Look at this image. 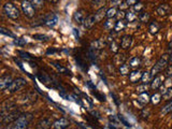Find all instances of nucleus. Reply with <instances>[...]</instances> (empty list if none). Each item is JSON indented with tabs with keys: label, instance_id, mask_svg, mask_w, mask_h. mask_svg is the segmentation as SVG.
<instances>
[{
	"label": "nucleus",
	"instance_id": "obj_1",
	"mask_svg": "<svg viewBox=\"0 0 172 129\" xmlns=\"http://www.w3.org/2000/svg\"><path fill=\"white\" fill-rule=\"evenodd\" d=\"M169 62H170L169 54H164V55H161L159 60L156 62L155 66H154V67L152 68V70H150V74H152V76H155V75H157L159 72H161L164 69H167Z\"/></svg>",
	"mask_w": 172,
	"mask_h": 129
},
{
	"label": "nucleus",
	"instance_id": "obj_2",
	"mask_svg": "<svg viewBox=\"0 0 172 129\" xmlns=\"http://www.w3.org/2000/svg\"><path fill=\"white\" fill-rule=\"evenodd\" d=\"M32 119V115L31 114H22L17 121L14 123V125L12 126V129H26L29 125L30 121Z\"/></svg>",
	"mask_w": 172,
	"mask_h": 129
},
{
	"label": "nucleus",
	"instance_id": "obj_3",
	"mask_svg": "<svg viewBox=\"0 0 172 129\" xmlns=\"http://www.w3.org/2000/svg\"><path fill=\"white\" fill-rule=\"evenodd\" d=\"M3 12L9 19H17L19 17V11L12 2H7L3 4Z\"/></svg>",
	"mask_w": 172,
	"mask_h": 129
},
{
	"label": "nucleus",
	"instance_id": "obj_4",
	"mask_svg": "<svg viewBox=\"0 0 172 129\" xmlns=\"http://www.w3.org/2000/svg\"><path fill=\"white\" fill-rule=\"evenodd\" d=\"M27 84V81L24 78H17L15 80H13V82L10 84V86L8 87L9 93H16V91L21 90L22 88H24Z\"/></svg>",
	"mask_w": 172,
	"mask_h": 129
},
{
	"label": "nucleus",
	"instance_id": "obj_5",
	"mask_svg": "<svg viewBox=\"0 0 172 129\" xmlns=\"http://www.w3.org/2000/svg\"><path fill=\"white\" fill-rule=\"evenodd\" d=\"M17 110L16 109V103L12 100H5L1 105V117L4 115H7L8 113L12 112V111Z\"/></svg>",
	"mask_w": 172,
	"mask_h": 129
},
{
	"label": "nucleus",
	"instance_id": "obj_6",
	"mask_svg": "<svg viewBox=\"0 0 172 129\" xmlns=\"http://www.w3.org/2000/svg\"><path fill=\"white\" fill-rule=\"evenodd\" d=\"M22 10H23V13L27 16V17H33L35 16V7L31 4L30 1L28 0H24L23 2H22Z\"/></svg>",
	"mask_w": 172,
	"mask_h": 129
},
{
	"label": "nucleus",
	"instance_id": "obj_7",
	"mask_svg": "<svg viewBox=\"0 0 172 129\" xmlns=\"http://www.w3.org/2000/svg\"><path fill=\"white\" fill-rule=\"evenodd\" d=\"M21 112L19 110H15V111H12V112L8 113L7 115L2 116L1 117V122L3 124H11L12 122H16L17 121V118L21 116Z\"/></svg>",
	"mask_w": 172,
	"mask_h": 129
},
{
	"label": "nucleus",
	"instance_id": "obj_8",
	"mask_svg": "<svg viewBox=\"0 0 172 129\" xmlns=\"http://www.w3.org/2000/svg\"><path fill=\"white\" fill-rule=\"evenodd\" d=\"M70 125L69 121H68L67 118L64 117H62L59 118V119H56V121L53 123V128L54 129H66L68 128Z\"/></svg>",
	"mask_w": 172,
	"mask_h": 129
},
{
	"label": "nucleus",
	"instance_id": "obj_9",
	"mask_svg": "<svg viewBox=\"0 0 172 129\" xmlns=\"http://www.w3.org/2000/svg\"><path fill=\"white\" fill-rule=\"evenodd\" d=\"M12 82H13V80H12V76L10 74L2 75L1 79H0V88H1V90L8 89V87L10 86V84Z\"/></svg>",
	"mask_w": 172,
	"mask_h": 129
},
{
	"label": "nucleus",
	"instance_id": "obj_10",
	"mask_svg": "<svg viewBox=\"0 0 172 129\" xmlns=\"http://www.w3.org/2000/svg\"><path fill=\"white\" fill-rule=\"evenodd\" d=\"M73 21L78 25L83 24L84 21H85V12H84L83 9H80V10L75 11L74 14H73Z\"/></svg>",
	"mask_w": 172,
	"mask_h": 129
},
{
	"label": "nucleus",
	"instance_id": "obj_11",
	"mask_svg": "<svg viewBox=\"0 0 172 129\" xmlns=\"http://www.w3.org/2000/svg\"><path fill=\"white\" fill-rule=\"evenodd\" d=\"M57 15L54 13H48L47 15L45 16V19H44V24L48 27H54L55 25L57 24Z\"/></svg>",
	"mask_w": 172,
	"mask_h": 129
},
{
	"label": "nucleus",
	"instance_id": "obj_12",
	"mask_svg": "<svg viewBox=\"0 0 172 129\" xmlns=\"http://www.w3.org/2000/svg\"><path fill=\"white\" fill-rule=\"evenodd\" d=\"M156 12H157V14H158L159 16H167L169 15L170 12H171V8H170L169 4L162 3V4H160L158 8H157Z\"/></svg>",
	"mask_w": 172,
	"mask_h": 129
},
{
	"label": "nucleus",
	"instance_id": "obj_13",
	"mask_svg": "<svg viewBox=\"0 0 172 129\" xmlns=\"http://www.w3.org/2000/svg\"><path fill=\"white\" fill-rule=\"evenodd\" d=\"M142 73L140 70H137L134 69L132 70V71H130V73H129V81L131 82V83H138L140 80H141V78H142Z\"/></svg>",
	"mask_w": 172,
	"mask_h": 129
},
{
	"label": "nucleus",
	"instance_id": "obj_14",
	"mask_svg": "<svg viewBox=\"0 0 172 129\" xmlns=\"http://www.w3.org/2000/svg\"><path fill=\"white\" fill-rule=\"evenodd\" d=\"M132 43V36L130 35H125L122 37L121 39V47L124 48V50H127L131 46Z\"/></svg>",
	"mask_w": 172,
	"mask_h": 129
},
{
	"label": "nucleus",
	"instance_id": "obj_15",
	"mask_svg": "<svg viewBox=\"0 0 172 129\" xmlns=\"http://www.w3.org/2000/svg\"><path fill=\"white\" fill-rule=\"evenodd\" d=\"M95 23H97L96 19H95V15H88L85 19V21H84L83 26L85 29H91L94 27Z\"/></svg>",
	"mask_w": 172,
	"mask_h": 129
},
{
	"label": "nucleus",
	"instance_id": "obj_16",
	"mask_svg": "<svg viewBox=\"0 0 172 129\" xmlns=\"http://www.w3.org/2000/svg\"><path fill=\"white\" fill-rule=\"evenodd\" d=\"M113 62H114L115 66H122L126 62V55L123 53H116L114 58H113Z\"/></svg>",
	"mask_w": 172,
	"mask_h": 129
},
{
	"label": "nucleus",
	"instance_id": "obj_17",
	"mask_svg": "<svg viewBox=\"0 0 172 129\" xmlns=\"http://www.w3.org/2000/svg\"><path fill=\"white\" fill-rule=\"evenodd\" d=\"M162 81H164V76L162 75H158L153 79V81L150 82V87L153 89H158L162 85Z\"/></svg>",
	"mask_w": 172,
	"mask_h": 129
},
{
	"label": "nucleus",
	"instance_id": "obj_18",
	"mask_svg": "<svg viewBox=\"0 0 172 129\" xmlns=\"http://www.w3.org/2000/svg\"><path fill=\"white\" fill-rule=\"evenodd\" d=\"M52 127V121L50 118H43L37 125V129H50Z\"/></svg>",
	"mask_w": 172,
	"mask_h": 129
},
{
	"label": "nucleus",
	"instance_id": "obj_19",
	"mask_svg": "<svg viewBox=\"0 0 172 129\" xmlns=\"http://www.w3.org/2000/svg\"><path fill=\"white\" fill-rule=\"evenodd\" d=\"M107 11L108 9L105 8H101L99 10H97V12L95 13V19H96V22H101L102 19H105V16H107Z\"/></svg>",
	"mask_w": 172,
	"mask_h": 129
},
{
	"label": "nucleus",
	"instance_id": "obj_20",
	"mask_svg": "<svg viewBox=\"0 0 172 129\" xmlns=\"http://www.w3.org/2000/svg\"><path fill=\"white\" fill-rule=\"evenodd\" d=\"M138 101L140 103H142V105H148V102L150 101V96L148 94V91H145V93H142V94H140L138 96Z\"/></svg>",
	"mask_w": 172,
	"mask_h": 129
},
{
	"label": "nucleus",
	"instance_id": "obj_21",
	"mask_svg": "<svg viewBox=\"0 0 172 129\" xmlns=\"http://www.w3.org/2000/svg\"><path fill=\"white\" fill-rule=\"evenodd\" d=\"M159 30H160V26H159L158 23H156V22L150 23V25H148V31H150V35H156Z\"/></svg>",
	"mask_w": 172,
	"mask_h": 129
},
{
	"label": "nucleus",
	"instance_id": "obj_22",
	"mask_svg": "<svg viewBox=\"0 0 172 129\" xmlns=\"http://www.w3.org/2000/svg\"><path fill=\"white\" fill-rule=\"evenodd\" d=\"M105 42L102 39H99V40L93 41L91 42V48H95V50H101V48H105Z\"/></svg>",
	"mask_w": 172,
	"mask_h": 129
},
{
	"label": "nucleus",
	"instance_id": "obj_23",
	"mask_svg": "<svg viewBox=\"0 0 172 129\" xmlns=\"http://www.w3.org/2000/svg\"><path fill=\"white\" fill-rule=\"evenodd\" d=\"M105 4H107V0H93L91 1V7L95 9H101L105 8Z\"/></svg>",
	"mask_w": 172,
	"mask_h": 129
},
{
	"label": "nucleus",
	"instance_id": "obj_24",
	"mask_svg": "<svg viewBox=\"0 0 172 129\" xmlns=\"http://www.w3.org/2000/svg\"><path fill=\"white\" fill-rule=\"evenodd\" d=\"M127 26V22H125L124 19H121V21H117L116 22V25L114 27V30L115 32H119V31H123Z\"/></svg>",
	"mask_w": 172,
	"mask_h": 129
},
{
	"label": "nucleus",
	"instance_id": "obj_25",
	"mask_svg": "<svg viewBox=\"0 0 172 129\" xmlns=\"http://www.w3.org/2000/svg\"><path fill=\"white\" fill-rule=\"evenodd\" d=\"M130 64H124L122 66H119V69H118V72L121 73L122 75H127L130 73Z\"/></svg>",
	"mask_w": 172,
	"mask_h": 129
},
{
	"label": "nucleus",
	"instance_id": "obj_26",
	"mask_svg": "<svg viewBox=\"0 0 172 129\" xmlns=\"http://www.w3.org/2000/svg\"><path fill=\"white\" fill-rule=\"evenodd\" d=\"M116 25V22L114 21V19H108L107 21L105 22V28L107 30H112L114 29V27H115Z\"/></svg>",
	"mask_w": 172,
	"mask_h": 129
},
{
	"label": "nucleus",
	"instance_id": "obj_27",
	"mask_svg": "<svg viewBox=\"0 0 172 129\" xmlns=\"http://www.w3.org/2000/svg\"><path fill=\"white\" fill-rule=\"evenodd\" d=\"M129 64H130V67H131V68L137 69L140 64H141V58H140V57H138V56L132 57V58L130 59V62H129Z\"/></svg>",
	"mask_w": 172,
	"mask_h": 129
},
{
	"label": "nucleus",
	"instance_id": "obj_28",
	"mask_svg": "<svg viewBox=\"0 0 172 129\" xmlns=\"http://www.w3.org/2000/svg\"><path fill=\"white\" fill-rule=\"evenodd\" d=\"M139 19L140 22H142V23H148V21H150V14H148L146 11L143 10L142 12H140Z\"/></svg>",
	"mask_w": 172,
	"mask_h": 129
},
{
	"label": "nucleus",
	"instance_id": "obj_29",
	"mask_svg": "<svg viewBox=\"0 0 172 129\" xmlns=\"http://www.w3.org/2000/svg\"><path fill=\"white\" fill-rule=\"evenodd\" d=\"M150 79H152V74H150V71H144L142 73V78H141V81H142L144 84H148L150 82Z\"/></svg>",
	"mask_w": 172,
	"mask_h": 129
},
{
	"label": "nucleus",
	"instance_id": "obj_30",
	"mask_svg": "<svg viewBox=\"0 0 172 129\" xmlns=\"http://www.w3.org/2000/svg\"><path fill=\"white\" fill-rule=\"evenodd\" d=\"M160 101H161V94H159V93H156L153 96H150V102H152L153 105H158Z\"/></svg>",
	"mask_w": 172,
	"mask_h": 129
},
{
	"label": "nucleus",
	"instance_id": "obj_31",
	"mask_svg": "<svg viewBox=\"0 0 172 129\" xmlns=\"http://www.w3.org/2000/svg\"><path fill=\"white\" fill-rule=\"evenodd\" d=\"M117 12H118L117 9L111 7V8L108 9V11H107V17L108 19H114L116 16V14H117Z\"/></svg>",
	"mask_w": 172,
	"mask_h": 129
},
{
	"label": "nucleus",
	"instance_id": "obj_32",
	"mask_svg": "<svg viewBox=\"0 0 172 129\" xmlns=\"http://www.w3.org/2000/svg\"><path fill=\"white\" fill-rule=\"evenodd\" d=\"M169 112H172V101H170L168 105H165V107L161 109L160 114L161 115H166V114H168Z\"/></svg>",
	"mask_w": 172,
	"mask_h": 129
},
{
	"label": "nucleus",
	"instance_id": "obj_33",
	"mask_svg": "<svg viewBox=\"0 0 172 129\" xmlns=\"http://www.w3.org/2000/svg\"><path fill=\"white\" fill-rule=\"evenodd\" d=\"M30 2L35 9H42L44 7V0H30Z\"/></svg>",
	"mask_w": 172,
	"mask_h": 129
},
{
	"label": "nucleus",
	"instance_id": "obj_34",
	"mask_svg": "<svg viewBox=\"0 0 172 129\" xmlns=\"http://www.w3.org/2000/svg\"><path fill=\"white\" fill-rule=\"evenodd\" d=\"M126 19L127 22L131 23V22L137 19V15H136V13H134L133 11H128V12H126Z\"/></svg>",
	"mask_w": 172,
	"mask_h": 129
},
{
	"label": "nucleus",
	"instance_id": "obj_35",
	"mask_svg": "<svg viewBox=\"0 0 172 129\" xmlns=\"http://www.w3.org/2000/svg\"><path fill=\"white\" fill-rule=\"evenodd\" d=\"M54 66L57 68V70H58L60 73H64V74H70V71H68V69H66L64 67H62V66H59L58 64H56V62H53Z\"/></svg>",
	"mask_w": 172,
	"mask_h": 129
},
{
	"label": "nucleus",
	"instance_id": "obj_36",
	"mask_svg": "<svg viewBox=\"0 0 172 129\" xmlns=\"http://www.w3.org/2000/svg\"><path fill=\"white\" fill-rule=\"evenodd\" d=\"M143 9H144V4H143V2H140V1L133 5V11H136V12H138V13L142 12Z\"/></svg>",
	"mask_w": 172,
	"mask_h": 129
},
{
	"label": "nucleus",
	"instance_id": "obj_37",
	"mask_svg": "<svg viewBox=\"0 0 172 129\" xmlns=\"http://www.w3.org/2000/svg\"><path fill=\"white\" fill-rule=\"evenodd\" d=\"M33 39L40 41H46L48 40V37L45 35H42V33H36V35H33Z\"/></svg>",
	"mask_w": 172,
	"mask_h": 129
},
{
	"label": "nucleus",
	"instance_id": "obj_38",
	"mask_svg": "<svg viewBox=\"0 0 172 129\" xmlns=\"http://www.w3.org/2000/svg\"><path fill=\"white\" fill-rule=\"evenodd\" d=\"M118 44L115 42V41H113L112 43H110V50L111 52H113V53H118Z\"/></svg>",
	"mask_w": 172,
	"mask_h": 129
},
{
	"label": "nucleus",
	"instance_id": "obj_39",
	"mask_svg": "<svg viewBox=\"0 0 172 129\" xmlns=\"http://www.w3.org/2000/svg\"><path fill=\"white\" fill-rule=\"evenodd\" d=\"M146 90H148V84H144V83H143L142 85L138 86V88H137V91L139 93V94L145 93Z\"/></svg>",
	"mask_w": 172,
	"mask_h": 129
},
{
	"label": "nucleus",
	"instance_id": "obj_40",
	"mask_svg": "<svg viewBox=\"0 0 172 129\" xmlns=\"http://www.w3.org/2000/svg\"><path fill=\"white\" fill-rule=\"evenodd\" d=\"M123 2L124 0H111V5H112V8H116V7H121Z\"/></svg>",
	"mask_w": 172,
	"mask_h": 129
},
{
	"label": "nucleus",
	"instance_id": "obj_41",
	"mask_svg": "<svg viewBox=\"0 0 172 129\" xmlns=\"http://www.w3.org/2000/svg\"><path fill=\"white\" fill-rule=\"evenodd\" d=\"M116 16H117L118 21H121V19H126V12H124L123 10H119L117 12V14H116Z\"/></svg>",
	"mask_w": 172,
	"mask_h": 129
},
{
	"label": "nucleus",
	"instance_id": "obj_42",
	"mask_svg": "<svg viewBox=\"0 0 172 129\" xmlns=\"http://www.w3.org/2000/svg\"><path fill=\"white\" fill-rule=\"evenodd\" d=\"M0 31H1V33H2V35L10 36V37H12V38L15 37V36H14L13 33H12V32L9 31V30H8V29H5V28H3V27H1V28H0Z\"/></svg>",
	"mask_w": 172,
	"mask_h": 129
},
{
	"label": "nucleus",
	"instance_id": "obj_43",
	"mask_svg": "<svg viewBox=\"0 0 172 129\" xmlns=\"http://www.w3.org/2000/svg\"><path fill=\"white\" fill-rule=\"evenodd\" d=\"M14 43L17 44L19 46H24L25 44H26V41H25L23 38H21V39H15V40H14Z\"/></svg>",
	"mask_w": 172,
	"mask_h": 129
},
{
	"label": "nucleus",
	"instance_id": "obj_44",
	"mask_svg": "<svg viewBox=\"0 0 172 129\" xmlns=\"http://www.w3.org/2000/svg\"><path fill=\"white\" fill-rule=\"evenodd\" d=\"M171 98H172V87H171V88L168 89L166 94L164 95V99H165V100L171 99Z\"/></svg>",
	"mask_w": 172,
	"mask_h": 129
},
{
	"label": "nucleus",
	"instance_id": "obj_45",
	"mask_svg": "<svg viewBox=\"0 0 172 129\" xmlns=\"http://www.w3.org/2000/svg\"><path fill=\"white\" fill-rule=\"evenodd\" d=\"M141 115H142L143 118H148V116H150V110H146V109H144V110L142 111V113H141Z\"/></svg>",
	"mask_w": 172,
	"mask_h": 129
},
{
	"label": "nucleus",
	"instance_id": "obj_46",
	"mask_svg": "<svg viewBox=\"0 0 172 129\" xmlns=\"http://www.w3.org/2000/svg\"><path fill=\"white\" fill-rule=\"evenodd\" d=\"M138 2H139V0H126V3L128 4V7H130V5L133 7V5Z\"/></svg>",
	"mask_w": 172,
	"mask_h": 129
},
{
	"label": "nucleus",
	"instance_id": "obj_47",
	"mask_svg": "<svg viewBox=\"0 0 172 129\" xmlns=\"http://www.w3.org/2000/svg\"><path fill=\"white\" fill-rule=\"evenodd\" d=\"M166 75H167V76H168V78L172 76V66H170V67H167Z\"/></svg>",
	"mask_w": 172,
	"mask_h": 129
},
{
	"label": "nucleus",
	"instance_id": "obj_48",
	"mask_svg": "<svg viewBox=\"0 0 172 129\" xmlns=\"http://www.w3.org/2000/svg\"><path fill=\"white\" fill-rule=\"evenodd\" d=\"M168 50H169L170 53H172V41H170L169 44H168Z\"/></svg>",
	"mask_w": 172,
	"mask_h": 129
},
{
	"label": "nucleus",
	"instance_id": "obj_49",
	"mask_svg": "<svg viewBox=\"0 0 172 129\" xmlns=\"http://www.w3.org/2000/svg\"><path fill=\"white\" fill-rule=\"evenodd\" d=\"M119 119H121V121L123 122V123L125 124V125H126V126H130V124H128V123H127V122L125 121V119H124V118L122 117V116H119Z\"/></svg>",
	"mask_w": 172,
	"mask_h": 129
},
{
	"label": "nucleus",
	"instance_id": "obj_50",
	"mask_svg": "<svg viewBox=\"0 0 172 129\" xmlns=\"http://www.w3.org/2000/svg\"><path fill=\"white\" fill-rule=\"evenodd\" d=\"M47 1H50V2H52V3H55V2H57L58 0H47Z\"/></svg>",
	"mask_w": 172,
	"mask_h": 129
},
{
	"label": "nucleus",
	"instance_id": "obj_51",
	"mask_svg": "<svg viewBox=\"0 0 172 129\" xmlns=\"http://www.w3.org/2000/svg\"><path fill=\"white\" fill-rule=\"evenodd\" d=\"M2 129H10V127H9V126H7V127H3ZM11 129H12V128H11Z\"/></svg>",
	"mask_w": 172,
	"mask_h": 129
},
{
	"label": "nucleus",
	"instance_id": "obj_52",
	"mask_svg": "<svg viewBox=\"0 0 172 129\" xmlns=\"http://www.w3.org/2000/svg\"><path fill=\"white\" fill-rule=\"evenodd\" d=\"M170 62H172V54H171V55H170Z\"/></svg>",
	"mask_w": 172,
	"mask_h": 129
}]
</instances>
